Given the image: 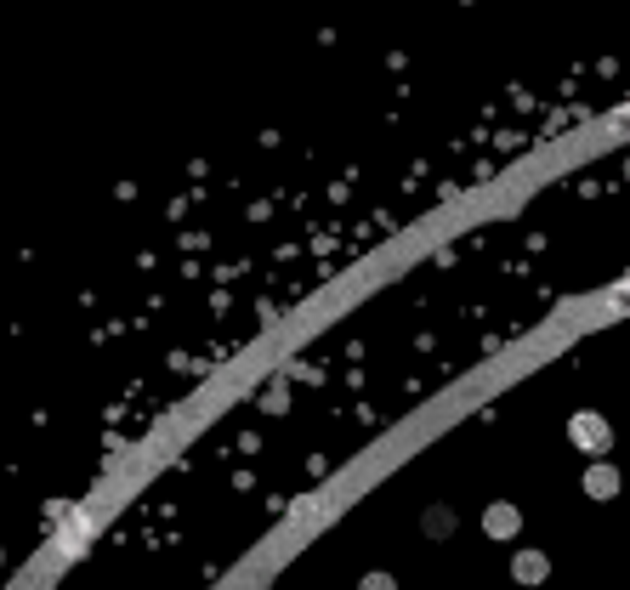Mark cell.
<instances>
[{"mask_svg":"<svg viewBox=\"0 0 630 590\" xmlns=\"http://www.w3.org/2000/svg\"><path fill=\"white\" fill-rule=\"evenodd\" d=\"M568 437H574V449H585L591 460H602V454L613 449V426L602 415H574L568 420Z\"/></svg>","mask_w":630,"mask_h":590,"instance_id":"cell-1","label":"cell"},{"mask_svg":"<svg viewBox=\"0 0 630 590\" xmlns=\"http://www.w3.org/2000/svg\"><path fill=\"white\" fill-rule=\"evenodd\" d=\"M52 517H63V534H57V545H63V551H86V534H91L86 511H69V505H52Z\"/></svg>","mask_w":630,"mask_h":590,"instance_id":"cell-2","label":"cell"},{"mask_svg":"<svg viewBox=\"0 0 630 590\" xmlns=\"http://www.w3.org/2000/svg\"><path fill=\"white\" fill-rule=\"evenodd\" d=\"M511 573H517V585H545V579H551V562H545L540 551H517Z\"/></svg>","mask_w":630,"mask_h":590,"instance_id":"cell-3","label":"cell"},{"mask_svg":"<svg viewBox=\"0 0 630 590\" xmlns=\"http://www.w3.org/2000/svg\"><path fill=\"white\" fill-rule=\"evenodd\" d=\"M483 528H489V539H511L523 528V517H517V505H489V511H483Z\"/></svg>","mask_w":630,"mask_h":590,"instance_id":"cell-4","label":"cell"},{"mask_svg":"<svg viewBox=\"0 0 630 590\" xmlns=\"http://www.w3.org/2000/svg\"><path fill=\"white\" fill-rule=\"evenodd\" d=\"M585 494H591V500H613V494H619V471L596 460V466L585 471Z\"/></svg>","mask_w":630,"mask_h":590,"instance_id":"cell-5","label":"cell"},{"mask_svg":"<svg viewBox=\"0 0 630 590\" xmlns=\"http://www.w3.org/2000/svg\"><path fill=\"white\" fill-rule=\"evenodd\" d=\"M420 528H426L432 539H449V534H455V511H449V505H432V511L420 517Z\"/></svg>","mask_w":630,"mask_h":590,"instance_id":"cell-6","label":"cell"},{"mask_svg":"<svg viewBox=\"0 0 630 590\" xmlns=\"http://www.w3.org/2000/svg\"><path fill=\"white\" fill-rule=\"evenodd\" d=\"M358 590H398V585H392V573H364V579H358Z\"/></svg>","mask_w":630,"mask_h":590,"instance_id":"cell-7","label":"cell"},{"mask_svg":"<svg viewBox=\"0 0 630 590\" xmlns=\"http://www.w3.org/2000/svg\"><path fill=\"white\" fill-rule=\"evenodd\" d=\"M619 307H630V278H625V284H619Z\"/></svg>","mask_w":630,"mask_h":590,"instance_id":"cell-8","label":"cell"},{"mask_svg":"<svg viewBox=\"0 0 630 590\" xmlns=\"http://www.w3.org/2000/svg\"><path fill=\"white\" fill-rule=\"evenodd\" d=\"M625 120H630V108H625Z\"/></svg>","mask_w":630,"mask_h":590,"instance_id":"cell-9","label":"cell"}]
</instances>
